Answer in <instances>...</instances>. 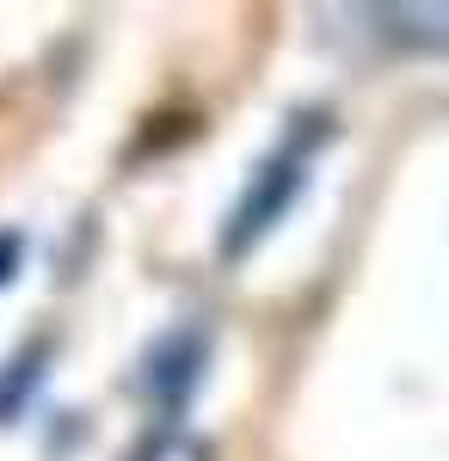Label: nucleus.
Returning <instances> with one entry per match:
<instances>
[{
  "mask_svg": "<svg viewBox=\"0 0 449 461\" xmlns=\"http://www.w3.org/2000/svg\"><path fill=\"white\" fill-rule=\"evenodd\" d=\"M19 252H25V240H19V234H0V284H13V271H19Z\"/></svg>",
  "mask_w": 449,
  "mask_h": 461,
  "instance_id": "obj_4",
  "label": "nucleus"
},
{
  "mask_svg": "<svg viewBox=\"0 0 449 461\" xmlns=\"http://www.w3.org/2000/svg\"><path fill=\"white\" fill-rule=\"evenodd\" d=\"M296 191H302V154H277V160H265V167L252 173V185H246L234 221H228L222 252H228V258H241L246 247H259V240L271 234V221L296 203Z\"/></svg>",
  "mask_w": 449,
  "mask_h": 461,
  "instance_id": "obj_1",
  "label": "nucleus"
},
{
  "mask_svg": "<svg viewBox=\"0 0 449 461\" xmlns=\"http://www.w3.org/2000/svg\"><path fill=\"white\" fill-rule=\"evenodd\" d=\"M136 461H209V449L197 443V437H185V430H160Z\"/></svg>",
  "mask_w": 449,
  "mask_h": 461,
  "instance_id": "obj_3",
  "label": "nucleus"
},
{
  "mask_svg": "<svg viewBox=\"0 0 449 461\" xmlns=\"http://www.w3.org/2000/svg\"><path fill=\"white\" fill-rule=\"evenodd\" d=\"M197 369H204V339H197V332H179V339H167V345L154 351L148 388L160 393L167 406H185V393L197 388Z\"/></svg>",
  "mask_w": 449,
  "mask_h": 461,
  "instance_id": "obj_2",
  "label": "nucleus"
}]
</instances>
